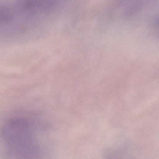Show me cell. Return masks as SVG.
Here are the masks:
<instances>
[{"label":"cell","instance_id":"6da1fadb","mask_svg":"<svg viewBox=\"0 0 159 159\" xmlns=\"http://www.w3.org/2000/svg\"><path fill=\"white\" fill-rule=\"evenodd\" d=\"M62 4L49 0L0 2V42L31 35L53 18Z\"/></svg>","mask_w":159,"mask_h":159},{"label":"cell","instance_id":"7a4b0ae2","mask_svg":"<svg viewBox=\"0 0 159 159\" xmlns=\"http://www.w3.org/2000/svg\"><path fill=\"white\" fill-rule=\"evenodd\" d=\"M26 113L7 118L1 127L2 159H44L37 120Z\"/></svg>","mask_w":159,"mask_h":159}]
</instances>
